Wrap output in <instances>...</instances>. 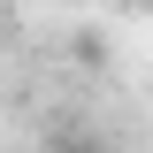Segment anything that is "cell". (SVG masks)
Returning a JSON list of instances; mask_svg holds the SVG:
<instances>
[{
  "instance_id": "cell-1",
  "label": "cell",
  "mask_w": 153,
  "mask_h": 153,
  "mask_svg": "<svg viewBox=\"0 0 153 153\" xmlns=\"http://www.w3.org/2000/svg\"><path fill=\"white\" fill-rule=\"evenodd\" d=\"M46 153H115V146H107L100 130H54V138H46Z\"/></svg>"
}]
</instances>
